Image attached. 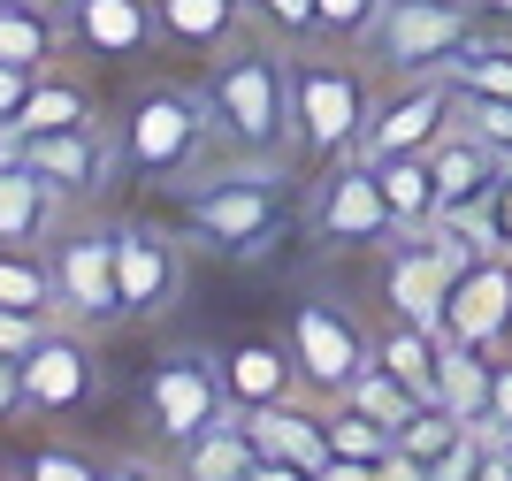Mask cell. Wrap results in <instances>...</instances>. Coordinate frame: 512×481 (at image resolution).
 Listing matches in <instances>:
<instances>
[{"mask_svg": "<svg viewBox=\"0 0 512 481\" xmlns=\"http://www.w3.org/2000/svg\"><path fill=\"white\" fill-rule=\"evenodd\" d=\"M451 275H459V268H451V252L436 245L428 230L390 237V260H383V298H390V314L421 321V329H444Z\"/></svg>", "mask_w": 512, "mask_h": 481, "instance_id": "15", "label": "cell"}, {"mask_svg": "<svg viewBox=\"0 0 512 481\" xmlns=\"http://www.w3.org/2000/svg\"><path fill=\"white\" fill-rule=\"evenodd\" d=\"M375 359L390 375H406L421 398H436V382H444V329H421V321L390 314V329H375Z\"/></svg>", "mask_w": 512, "mask_h": 481, "instance_id": "25", "label": "cell"}, {"mask_svg": "<svg viewBox=\"0 0 512 481\" xmlns=\"http://www.w3.org/2000/svg\"><path fill=\"white\" fill-rule=\"evenodd\" d=\"M54 214H62V191L46 184L31 161L0 168V245H39L54 230Z\"/></svg>", "mask_w": 512, "mask_h": 481, "instance_id": "23", "label": "cell"}, {"mask_svg": "<svg viewBox=\"0 0 512 481\" xmlns=\"http://www.w3.org/2000/svg\"><path fill=\"white\" fill-rule=\"evenodd\" d=\"M451 130V69H421V77H398L390 92H375V115H367V161L375 153H428Z\"/></svg>", "mask_w": 512, "mask_h": 481, "instance_id": "10", "label": "cell"}, {"mask_svg": "<svg viewBox=\"0 0 512 481\" xmlns=\"http://www.w3.org/2000/svg\"><path fill=\"white\" fill-rule=\"evenodd\" d=\"M31 474L39 481H92V459L85 451H31Z\"/></svg>", "mask_w": 512, "mask_h": 481, "instance_id": "37", "label": "cell"}, {"mask_svg": "<svg viewBox=\"0 0 512 481\" xmlns=\"http://www.w3.org/2000/svg\"><path fill=\"white\" fill-rule=\"evenodd\" d=\"M23 161L39 168L62 199H100L115 184V161H123V138H107L100 123L77 130H46V138H23Z\"/></svg>", "mask_w": 512, "mask_h": 481, "instance_id": "14", "label": "cell"}, {"mask_svg": "<svg viewBox=\"0 0 512 481\" xmlns=\"http://www.w3.org/2000/svg\"><path fill=\"white\" fill-rule=\"evenodd\" d=\"M115 260H123L130 321H153L184 298V237H169L161 222H115Z\"/></svg>", "mask_w": 512, "mask_h": 481, "instance_id": "11", "label": "cell"}, {"mask_svg": "<svg viewBox=\"0 0 512 481\" xmlns=\"http://www.w3.org/2000/svg\"><path fill=\"white\" fill-rule=\"evenodd\" d=\"M46 329H54L46 314H23V306H0V359H31V352L46 344Z\"/></svg>", "mask_w": 512, "mask_h": 481, "instance_id": "34", "label": "cell"}, {"mask_svg": "<svg viewBox=\"0 0 512 481\" xmlns=\"http://www.w3.org/2000/svg\"><path fill=\"white\" fill-rule=\"evenodd\" d=\"M138 405H146V428L161 443H192L207 420L230 413V390H222V359L207 352H169V359H153V375L146 390H138Z\"/></svg>", "mask_w": 512, "mask_h": 481, "instance_id": "8", "label": "cell"}, {"mask_svg": "<svg viewBox=\"0 0 512 481\" xmlns=\"http://www.w3.org/2000/svg\"><path fill=\"white\" fill-rule=\"evenodd\" d=\"M367 115H375V84L352 54L337 46H291V146L306 161H352L367 146Z\"/></svg>", "mask_w": 512, "mask_h": 481, "instance_id": "3", "label": "cell"}, {"mask_svg": "<svg viewBox=\"0 0 512 481\" xmlns=\"http://www.w3.org/2000/svg\"><path fill=\"white\" fill-rule=\"evenodd\" d=\"M222 390H230V413H253V405H276V398H299L306 375L291 359V336H245L222 352Z\"/></svg>", "mask_w": 512, "mask_h": 481, "instance_id": "18", "label": "cell"}, {"mask_svg": "<svg viewBox=\"0 0 512 481\" xmlns=\"http://www.w3.org/2000/svg\"><path fill=\"white\" fill-rule=\"evenodd\" d=\"M428 168H436V222L444 214H482V199L497 191V176H505V153L497 146H482L474 130H459L451 123L436 146H428Z\"/></svg>", "mask_w": 512, "mask_h": 481, "instance_id": "17", "label": "cell"}, {"mask_svg": "<svg viewBox=\"0 0 512 481\" xmlns=\"http://www.w3.org/2000/svg\"><path fill=\"white\" fill-rule=\"evenodd\" d=\"M253 428L260 459H268V481L283 474H329V398L306 405V398H276V405H253L237 413Z\"/></svg>", "mask_w": 512, "mask_h": 481, "instance_id": "12", "label": "cell"}, {"mask_svg": "<svg viewBox=\"0 0 512 481\" xmlns=\"http://www.w3.org/2000/svg\"><path fill=\"white\" fill-rule=\"evenodd\" d=\"M0 306H23V314H54V268L39 260V245H0Z\"/></svg>", "mask_w": 512, "mask_h": 481, "instance_id": "28", "label": "cell"}, {"mask_svg": "<svg viewBox=\"0 0 512 481\" xmlns=\"http://www.w3.org/2000/svg\"><path fill=\"white\" fill-rule=\"evenodd\" d=\"M46 268H54V298H62V314L77 321V329L100 336V329H115V321H130L115 230H69V237H54Z\"/></svg>", "mask_w": 512, "mask_h": 481, "instance_id": "7", "label": "cell"}, {"mask_svg": "<svg viewBox=\"0 0 512 481\" xmlns=\"http://www.w3.org/2000/svg\"><path fill=\"white\" fill-rule=\"evenodd\" d=\"M161 16V46L176 54H222L230 39H245V0H153Z\"/></svg>", "mask_w": 512, "mask_h": 481, "instance_id": "21", "label": "cell"}, {"mask_svg": "<svg viewBox=\"0 0 512 481\" xmlns=\"http://www.w3.org/2000/svg\"><path fill=\"white\" fill-rule=\"evenodd\" d=\"M367 168H375V184H383L390 214H398V237L436 222V168H428V153H375Z\"/></svg>", "mask_w": 512, "mask_h": 481, "instance_id": "24", "label": "cell"}, {"mask_svg": "<svg viewBox=\"0 0 512 481\" xmlns=\"http://www.w3.org/2000/svg\"><path fill=\"white\" fill-rule=\"evenodd\" d=\"M474 31H482L474 0H383V16L367 31V54L390 77H421V69H451Z\"/></svg>", "mask_w": 512, "mask_h": 481, "instance_id": "5", "label": "cell"}, {"mask_svg": "<svg viewBox=\"0 0 512 481\" xmlns=\"http://www.w3.org/2000/svg\"><path fill=\"white\" fill-rule=\"evenodd\" d=\"M314 237L321 245H344V252H375L398 237V214H390L383 184H375V168H367V153H352V161H329V176L314 184Z\"/></svg>", "mask_w": 512, "mask_h": 481, "instance_id": "9", "label": "cell"}, {"mask_svg": "<svg viewBox=\"0 0 512 481\" xmlns=\"http://www.w3.org/2000/svg\"><path fill=\"white\" fill-rule=\"evenodd\" d=\"M62 16H69V31H77L92 54H107V62H130V54L161 46V16H153V0H69Z\"/></svg>", "mask_w": 512, "mask_h": 481, "instance_id": "19", "label": "cell"}, {"mask_svg": "<svg viewBox=\"0 0 512 481\" xmlns=\"http://www.w3.org/2000/svg\"><path fill=\"white\" fill-rule=\"evenodd\" d=\"M77 123H92V92L77 77H62V69H39V84H31L16 130H23V138H46V130H77Z\"/></svg>", "mask_w": 512, "mask_h": 481, "instance_id": "26", "label": "cell"}, {"mask_svg": "<svg viewBox=\"0 0 512 481\" xmlns=\"http://www.w3.org/2000/svg\"><path fill=\"white\" fill-rule=\"evenodd\" d=\"M344 398L360 405V413H375V420H383V428H390V436H398V428H406V420H413V413H421V405H428V398H421V390H413L406 375H390L383 359H375V367H367V375L352 382Z\"/></svg>", "mask_w": 512, "mask_h": 481, "instance_id": "29", "label": "cell"}, {"mask_svg": "<svg viewBox=\"0 0 512 481\" xmlns=\"http://www.w3.org/2000/svg\"><path fill=\"white\" fill-rule=\"evenodd\" d=\"M444 336H467L482 352L512 344V252H482L451 275V306H444Z\"/></svg>", "mask_w": 512, "mask_h": 481, "instance_id": "13", "label": "cell"}, {"mask_svg": "<svg viewBox=\"0 0 512 481\" xmlns=\"http://www.w3.org/2000/svg\"><path fill=\"white\" fill-rule=\"evenodd\" d=\"M245 16H253L268 39H283V46L321 39V8H314V0H245Z\"/></svg>", "mask_w": 512, "mask_h": 481, "instance_id": "32", "label": "cell"}, {"mask_svg": "<svg viewBox=\"0 0 512 481\" xmlns=\"http://www.w3.org/2000/svg\"><path fill=\"white\" fill-rule=\"evenodd\" d=\"M23 413V359H0V420Z\"/></svg>", "mask_w": 512, "mask_h": 481, "instance_id": "39", "label": "cell"}, {"mask_svg": "<svg viewBox=\"0 0 512 481\" xmlns=\"http://www.w3.org/2000/svg\"><path fill=\"white\" fill-rule=\"evenodd\" d=\"M62 39H69V16H54V0H0V62L54 69Z\"/></svg>", "mask_w": 512, "mask_h": 481, "instance_id": "22", "label": "cell"}, {"mask_svg": "<svg viewBox=\"0 0 512 481\" xmlns=\"http://www.w3.org/2000/svg\"><path fill=\"white\" fill-rule=\"evenodd\" d=\"M474 8H482V23H505L512 31V0H474Z\"/></svg>", "mask_w": 512, "mask_h": 481, "instance_id": "40", "label": "cell"}, {"mask_svg": "<svg viewBox=\"0 0 512 481\" xmlns=\"http://www.w3.org/2000/svg\"><path fill=\"white\" fill-rule=\"evenodd\" d=\"M291 359L314 398H344L352 382L375 367V336L360 329L352 306H329V298H299L291 306Z\"/></svg>", "mask_w": 512, "mask_h": 481, "instance_id": "6", "label": "cell"}, {"mask_svg": "<svg viewBox=\"0 0 512 481\" xmlns=\"http://www.w3.org/2000/svg\"><path fill=\"white\" fill-rule=\"evenodd\" d=\"M92 390H100L92 352L69 329H46V344L23 359V405L46 413V420H69V413H85V405H92Z\"/></svg>", "mask_w": 512, "mask_h": 481, "instance_id": "16", "label": "cell"}, {"mask_svg": "<svg viewBox=\"0 0 512 481\" xmlns=\"http://www.w3.org/2000/svg\"><path fill=\"white\" fill-rule=\"evenodd\" d=\"M451 84H474V92H505V100H512V39H482V31H474L467 54L451 62Z\"/></svg>", "mask_w": 512, "mask_h": 481, "instance_id": "31", "label": "cell"}, {"mask_svg": "<svg viewBox=\"0 0 512 481\" xmlns=\"http://www.w3.org/2000/svg\"><path fill=\"white\" fill-rule=\"evenodd\" d=\"M451 123L474 130L482 146H497L512 161V100L505 92H474V84H451Z\"/></svg>", "mask_w": 512, "mask_h": 481, "instance_id": "30", "label": "cell"}, {"mask_svg": "<svg viewBox=\"0 0 512 481\" xmlns=\"http://www.w3.org/2000/svg\"><path fill=\"white\" fill-rule=\"evenodd\" d=\"M207 107H214V138L237 161H283L291 153V46L268 39H230L207 69Z\"/></svg>", "mask_w": 512, "mask_h": 481, "instance_id": "1", "label": "cell"}, {"mask_svg": "<svg viewBox=\"0 0 512 481\" xmlns=\"http://www.w3.org/2000/svg\"><path fill=\"white\" fill-rule=\"evenodd\" d=\"M482 420H490L497 436H512V352L490 359V405H482Z\"/></svg>", "mask_w": 512, "mask_h": 481, "instance_id": "35", "label": "cell"}, {"mask_svg": "<svg viewBox=\"0 0 512 481\" xmlns=\"http://www.w3.org/2000/svg\"><path fill=\"white\" fill-rule=\"evenodd\" d=\"M176 466L192 481H268V459H260V443H253V428L237 413H222V420H207L192 443H176Z\"/></svg>", "mask_w": 512, "mask_h": 481, "instance_id": "20", "label": "cell"}, {"mask_svg": "<svg viewBox=\"0 0 512 481\" xmlns=\"http://www.w3.org/2000/svg\"><path fill=\"white\" fill-rule=\"evenodd\" d=\"M490 359L482 344H467V336H444V382H436V398L451 405V413L482 420V405H490Z\"/></svg>", "mask_w": 512, "mask_h": 481, "instance_id": "27", "label": "cell"}, {"mask_svg": "<svg viewBox=\"0 0 512 481\" xmlns=\"http://www.w3.org/2000/svg\"><path fill=\"white\" fill-rule=\"evenodd\" d=\"M123 168H138L146 184H184V176H199V168L214 161V107L207 92H184V84H146L138 100L123 107Z\"/></svg>", "mask_w": 512, "mask_h": 481, "instance_id": "4", "label": "cell"}, {"mask_svg": "<svg viewBox=\"0 0 512 481\" xmlns=\"http://www.w3.org/2000/svg\"><path fill=\"white\" fill-rule=\"evenodd\" d=\"M321 8V39L329 46H367L375 16H383V0H314Z\"/></svg>", "mask_w": 512, "mask_h": 481, "instance_id": "33", "label": "cell"}, {"mask_svg": "<svg viewBox=\"0 0 512 481\" xmlns=\"http://www.w3.org/2000/svg\"><path fill=\"white\" fill-rule=\"evenodd\" d=\"M482 230H490V245H497V252H512V168L497 176L490 199H482Z\"/></svg>", "mask_w": 512, "mask_h": 481, "instance_id": "36", "label": "cell"}, {"mask_svg": "<svg viewBox=\"0 0 512 481\" xmlns=\"http://www.w3.org/2000/svg\"><path fill=\"white\" fill-rule=\"evenodd\" d=\"M176 222L184 237L222 260H253L268 237L283 230V168L245 161V168H199L176 184Z\"/></svg>", "mask_w": 512, "mask_h": 481, "instance_id": "2", "label": "cell"}, {"mask_svg": "<svg viewBox=\"0 0 512 481\" xmlns=\"http://www.w3.org/2000/svg\"><path fill=\"white\" fill-rule=\"evenodd\" d=\"M31 84H39V69H16V62H0V123H16V115H23Z\"/></svg>", "mask_w": 512, "mask_h": 481, "instance_id": "38", "label": "cell"}]
</instances>
